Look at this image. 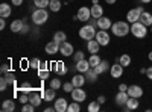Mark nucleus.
<instances>
[{"mask_svg": "<svg viewBox=\"0 0 152 112\" xmlns=\"http://www.w3.org/2000/svg\"><path fill=\"white\" fill-rule=\"evenodd\" d=\"M6 27V23H5V18H2L0 20V30H3Z\"/></svg>", "mask_w": 152, "mask_h": 112, "instance_id": "nucleus-54", "label": "nucleus"}, {"mask_svg": "<svg viewBox=\"0 0 152 112\" xmlns=\"http://www.w3.org/2000/svg\"><path fill=\"white\" fill-rule=\"evenodd\" d=\"M47 20H49V14H47V11H46L44 8H38L37 11H34V14H32V21H34V24H37V26H41V24H44Z\"/></svg>", "mask_w": 152, "mask_h": 112, "instance_id": "nucleus-2", "label": "nucleus"}, {"mask_svg": "<svg viewBox=\"0 0 152 112\" xmlns=\"http://www.w3.org/2000/svg\"><path fill=\"white\" fill-rule=\"evenodd\" d=\"M138 105H140V102H138L137 97H129L128 102H126V109H128V111H134V109L138 108Z\"/></svg>", "mask_w": 152, "mask_h": 112, "instance_id": "nucleus-23", "label": "nucleus"}, {"mask_svg": "<svg viewBox=\"0 0 152 112\" xmlns=\"http://www.w3.org/2000/svg\"><path fill=\"white\" fill-rule=\"evenodd\" d=\"M53 111H55V106H53V108H46V109H44V112H53Z\"/></svg>", "mask_w": 152, "mask_h": 112, "instance_id": "nucleus-57", "label": "nucleus"}, {"mask_svg": "<svg viewBox=\"0 0 152 112\" xmlns=\"http://www.w3.org/2000/svg\"><path fill=\"white\" fill-rule=\"evenodd\" d=\"M28 32H29V26H26V24H24L23 29H21V33H28Z\"/></svg>", "mask_w": 152, "mask_h": 112, "instance_id": "nucleus-55", "label": "nucleus"}, {"mask_svg": "<svg viewBox=\"0 0 152 112\" xmlns=\"http://www.w3.org/2000/svg\"><path fill=\"white\" fill-rule=\"evenodd\" d=\"M96 29H94V26H91V24H87V26H84V27H81L79 29V36L82 40H85V41H90V40H94L96 38Z\"/></svg>", "mask_w": 152, "mask_h": 112, "instance_id": "nucleus-4", "label": "nucleus"}, {"mask_svg": "<svg viewBox=\"0 0 152 112\" xmlns=\"http://www.w3.org/2000/svg\"><path fill=\"white\" fill-rule=\"evenodd\" d=\"M97 76H99V74L94 71V68H90V70L85 73V79H87V82H91V83L97 80Z\"/></svg>", "mask_w": 152, "mask_h": 112, "instance_id": "nucleus-26", "label": "nucleus"}, {"mask_svg": "<svg viewBox=\"0 0 152 112\" xmlns=\"http://www.w3.org/2000/svg\"><path fill=\"white\" fill-rule=\"evenodd\" d=\"M34 109H35V106L32 103H26V105H23V108H21L23 112H34Z\"/></svg>", "mask_w": 152, "mask_h": 112, "instance_id": "nucleus-44", "label": "nucleus"}, {"mask_svg": "<svg viewBox=\"0 0 152 112\" xmlns=\"http://www.w3.org/2000/svg\"><path fill=\"white\" fill-rule=\"evenodd\" d=\"M53 70L56 71V74H59V76H64V74H67V65L64 64L62 61H58V62H53Z\"/></svg>", "mask_w": 152, "mask_h": 112, "instance_id": "nucleus-14", "label": "nucleus"}, {"mask_svg": "<svg viewBox=\"0 0 152 112\" xmlns=\"http://www.w3.org/2000/svg\"><path fill=\"white\" fill-rule=\"evenodd\" d=\"M18 98H20V102H21V105H26V103H29V95H28L26 92H21Z\"/></svg>", "mask_w": 152, "mask_h": 112, "instance_id": "nucleus-45", "label": "nucleus"}, {"mask_svg": "<svg viewBox=\"0 0 152 112\" xmlns=\"http://www.w3.org/2000/svg\"><path fill=\"white\" fill-rule=\"evenodd\" d=\"M128 98H129L128 91H119L117 95H116V103H117V105H126Z\"/></svg>", "mask_w": 152, "mask_h": 112, "instance_id": "nucleus-18", "label": "nucleus"}, {"mask_svg": "<svg viewBox=\"0 0 152 112\" xmlns=\"http://www.w3.org/2000/svg\"><path fill=\"white\" fill-rule=\"evenodd\" d=\"M49 9L53 11V12H58V11L61 9V0H50Z\"/></svg>", "mask_w": 152, "mask_h": 112, "instance_id": "nucleus-34", "label": "nucleus"}, {"mask_svg": "<svg viewBox=\"0 0 152 112\" xmlns=\"http://www.w3.org/2000/svg\"><path fill=\"white\" fill-rule=\"evenodd\" d=\"M37 76L40 77L41 80L47 79V77H49V70H38V73H37Z\"/></svg>", "mask_w": 152, "mask_h": 112, "instance_id": "nucleus-41", "label": "nucleus"}, {"mask_svg": "<svg viewBox=\"0 0 152 112\" xmlns=\"http://www.w3.org/2000/svg\"><path fill=\"white\" fill-rule=\"evenodd\" d=\"M41 100H43V95H38V94H31L29 95V103H32L35 108H38L41 105Z\"/></svg>", "mask_w": 152, "mask_h": 112, "instance_id": "nucleus-27", "label": "nucleus"}, {"mask_svg": "<svg viewBox=\"0 0 152 112\" xmlns=\"http://www.w3.org/2000/svg\"><path fill=\"white\" fill-rule=\"evenodd\" d=\"M59 47H61V43H58V41H50V43H47L46 44V53L47 55H56L58 52H59Z\"/></svg>", "mask_w": 152, "mask_h": 112, "instance_id": "nucleus-7", "label": "nucleus"}, {"mask_svg": "<svg viewBox=\"0 0 152 112\" xmlns=\"http://www.w3.org/2000/svg\"><path fill=\"white\" fill-rule=\"evenodd\" d=\"M148 58H149V61H152V52L149 53V56H148Z\"/></svg>", "mask_w": 152, "mask_h": 112, "instance_id": "nucleus-61", "label": "nucleus"}, {"mask_svg": "<svg viewBox=\"0 0 152 112\" xmlns=\"http://www.w3.org/2000/svg\"><path fill=\"white\" fill-rule=\"evenodd\" d=\"M96 3H99V0H93V5H96Z\"/></svg>", "mask_w": 152, "mask_h": 112, "instance_id": "nucleus-62", "label": "nucleus"}, {"mask_svg": "<svg viewBox=\"0 0 152 112\" xmlns=\"http://www.w3.org/2000/svg\"><path fill=\"white\" fill-rule=\"evenodd\" d=\"M140 2H142V5H143V3H151L152 0H140Z\"/></svg>", "mask_w": 152, "mask_h": 112, "instance_id": "nucleus-59", "label": "nucleus"}, {"mask_svg": "<svg viewBox=\"0 0 152 112\" xmlns=\"http://www.w3.org/2000/svg\"><path fill=\"white\" fill-rule=\"evenodd\" d=\"M151 32H152V26H151Z\"/></svg>", "mask_w": 152, "mask_h": 112, "instance_id": "nucleus-63", "label": "nucleus"}, {"mask_svg": "<svg viewBox=\"0 0 152 112\" xmlns=\"http://www.w3.org/2000/svg\"><path fill=\"white\" fill-rule=\"evenodd\" d=\"M111 26H113V23H111V20L108 18V17H100V18H97V27L99 29H102V30H108V29H111Z\"/></svg>", "mask_w": 152, "mask_h": 112, "instance_id": "nucleus-12", "label": "nucleus"}, {"mask_svg": "<svg viewBox=\"0 0 152 112\" xmlns=\"http://www.w3.org/2000/svg\"><path fill=\"white\" fill-rule=\"evenodd\" d=\"M72 98L75 102H84L85 98H87V92L82 90V86H76V88L72 91Z\"/></svg>", "mask_w": 152, "mask_h": 112, "instance_id": "nucleus-5", "label": "nucleus"}, {"mask_svg": "<svg viewBox=\"0 0 152 112\" xmlns=\"http://www.w3.org/2000/svg\"><path fill=\"white\" fill-rule=\"evenodd\" d=\"M90 9H91V17H94V18H100V17L104 15V8L100 6L99 3L93 5Z\"/></svg>", "mask_w": 152, "mask_h": 112, "instance_id": "nucleus-19", "label": "nucleus"}, {"mask_svg": "<svg viewBox=\"0 0 152 112\" xmlns=\"http://www.w3.org/2000/svg\"><path fill=\"white\" fill-rule=\"evenodd\" d=\"M59 53H61L62 56H72V55H75L73 46H72L70 43H67V41L61 43V47H59Z\"/></svg>", "mask_w": 152, "mask_h": 112, "instance_id": "nucleus-10", "label": "nucleus"}, {"mask_svg": "<svg viewBox=\"0 0 152 112\" xmlns=\"http://www.w3.org/2000/svg\"><path fill=\"white\" fill-rule=\"evenodd\" d=\"M140 12H138L137 11V8H134V9H129L128 11V14H126V21H128V23H137L138 20H140Z\"/></svg>", "mask_w": 152, "mask_h": 112, "instance_id": "nucleus-11", "label": "nucleus"}, {"mask_svg": "<svg viewBox=\"0 0 152 112\" xmlns=\"http://www.w3.org/2000/svg\"><path fill=\"white\" fill-rule=\"evenodd\" d=\"M3 76L6 77V80H8V83L11 85V86H14V88H17V80H15V76H14V73H11V71H8V73H5Z\"/></svg>", "mask_w": 152, "mask_h": 112, "instance_id": "nucleus-31", "label": "nucleus"}, {"mask_svg": "<svg viewBox=\"0 0 152 112\" xmlns=\"http://www.w3.org/2000/svg\"><path fill=\"white\" fill-rule=\"evenodd\" d=\"M61 86H62V83H61V80H59L58 77L50 80V88H53V90H59Z\"/></svg>", "mask_w": 152, "mask_h": 112, "instance_id": "nucleus-40", "label": "nucleus"}, {"mask_svg": "<svg viewBox=\"0 0 152 112\" xmlns=\"http://www.w3.org/2000/svg\"><path fill=\"white\" fill-rule=\"evenodd\" d=\"M85 82H87V79H85V76H82V74H78V76H73L72 77V83L75 86H82Z\"/></svg>", "mask_w": 152, "mask_h": 112, "instance_id": "nucleus-28", "label": "nucleus"}, {"mask_svg": "<svg viewBox=\"0 0 152 112\" xmlns=\"http://www.w3.org/2000/svg\"><path fill=\"white\" fill-rule=\"evenodd\" d=\"M53 40L58 41V43H64V41L67 40V36H66L64 32H56V33L53 35Z\"/></svg>", "mask_w": 152, "mask_h": 112, "instance_id": "nucleus-39", "label": "nucleus"}, {"mask_svg": "<svg viewBox=\"0 0 152 112\" xmlns=\"http://www.w3.org/2000/svg\"><path fill=\"white\" fill-rule=\"evenodd\" d=\"M100 61H102V59H100L96 53H94V55H91V56H90V59H88V62H90V67H91V68L97 67V65L100 64Z\"/></svg>", "mask_w": 152, "mask_h": 112, "instance_id": "nucleus-33", "label": "nucleus"}, {"mask_svg": "<svg viewBox=\"0 0 152 112\" xmlns=\"http://www.w3.org/2000/svg\"><path fill=\"white\" fill-rule=\"evenodd\" d=\"M146 76H148V79H151V80H152V67L146 68Z\"/></svg>", "mask_w": 152, "mask_h": 112, "instance_id": "nucleus-49", "label": "nucleus"}, {"mask_svg": "<svg viewBox=\"0 0 152 112\" xmlns=\"http://www.w3.org/2000/svg\"><path fill=\"white\" fill-rule=\"evenodd\" d=\"M0 70H2V73L5 74V73H8V71H9V65H6V64H3L2 67H0Z\"/></svg>", "mask_w": 152, "mask_h": 112, "instance_id": "nucleus-51", "label": "nucleus"}, {"mask_svg": "<svg viewBox=\"0 0 152 112\" xmlns=\"http://www.w3.org/2000/svg\"><path fill=\"white\" fill-rule=\"evenodd\" d=\"M23 26H24L23 20H14V21L11 23V30L14 32V33H17V32H21Z\"/></svg>", "mask_w": 152, "mask_h": 112, "instance_id": "nucleus-25", "label": "nucleus"}, {"mask_svg": "<svg viewBox=\"0 0 152 112\" xmlns=\"http://www.w3.org/2000/svg\"><path fill=\"white\" fill-rule=\"evenodd\" d=\"M8 80H6V77L3 76V77H0V91H6V88H8Z\"/></svg>", "mask_w": 152, "mask_h": 112, "instance_id": "nucleus-42", "label": "nucleus"}, {"mask_svg": "<svg viewBox=\"0 0 152 112\" xmlns=\"http://www.w3.org/2000/svg\"><path fill=\"white\" fill-rule=\"evenodd\" d=\"M137 11L140 12V14H143V12H145V8H143V6L140 5V6H137Z\"/></svg>", "mask_w": 152, "mask_h": 112, "instance_id": "nucleus-56", "label": "nucleus"}, {"mask_svg": "<svg viewBox=\"0 0 152 112\" xmlns=\"http://www.w3.org/2000/svg\"><path fill=\"white\" fill-rule=\"evenodd\" d=\"M76 15H78V20H81V21H88L91 18V9L82 6V8H79V11H78Z\"/></svg>", "mask_w": 152, "mask_h": 112, "instance_id": "nucleus-9", "label": "nucleus"}, {"mask_svg": "<svg viewBox=\"0 0 152 112\" xmlns=\"http://www.w3.org/2000/svg\"><path fill=\"white\" fill-rule=\"evenodd\" d=\"M123 65L122 64H119V62H116L114 65H111V68H110V73H111V77H114V79H119V77H122V74H123Z\"/></svg>", "mask_w": 152, "mask_h": 112, "instance_id": "nucleus-8", "label": "nucleus"}, {"mask_svg": "<svg viewBox=\"0 0 152 112\" xmlns=\"http://www.w3.org/2000/svg\"><path fill=\"white\" fill-rule=\"evenodd\" d=\"M75 88H76V86H75L73 83H70V82H67V83H64V85H62V90H64L66 92H72Z\"/></svg>", "mask_w": 152, "mask_h": 112, "instance_id": "nucleus-43", "label": "nucleus"}, {"mask_svg": "<svg viewBox=\"0 0 152 112\" xmlns=\"http://www.w3.org/2000/svg\"><path fill=\"white\" fill-rule=\"evenodd\" d=\"M96 40H97V43H99L100 46H108L110 41H111L108 32H107V30H102V29L96 33Z\"/></svg>", "mask_w": 152, "mask_h": 112, "instance_id": "nucleus-6", "label": "nucleus"}, {"mask_svg": "<svg viewBox=\"0 0 152 112\" xmlns=\"http://www.w3.org/2000/svg\"><path fill=\"white\" fill-rule=\"evenodd\" d=\"M148 26H145L143 23L137 21V23H132L131 24V33L135 36V38H145V36L148 35Z\"/></svg>", "mask_w": 152, "mask_h": 112, "instance_id": "nucleus-3", "label": "nucleus"}, {"mask_svg": "<svg viewBox=\"0 0 152 112\" xmlns=\"http://www.w3.org/2000/svg\"><path fill=\"white\" fill-rule=\"evenodd\" d=\"M108 67H110L108 61H100V64H99L97 67H94V71H96L97 74H102V73H105V71L108 70Z\"/></svg>", "mask_w": 152, "mask_h": 112, "instance_id": "nucleus-29", "label": "nucleus"}, {"mask_svg": "<svg viewBox=\"0 0 152 112\" xmlns=\"http://www.w3.org/2000/svg\"><path fill=\"white\" fill-rule=\"evenodd\" d=\"M140 23H143L145 26H152V14L151 12H143V14L140 15V20H138Z\"/></svg>", "mask_w": 152, "mask_h": 112, "instance_id": "nucleus-22", "label": "nucleus"}, {"mask_svg": "<svg viewBox=\"0 0 152 112\" xmlns=\"http://www.w3.org/2000/svg\"><path fill=\"white\" fill-rule=\"evenodd\" d=\"M119 91H128V85L120 83V85H119Z\"/></svg>", "mask_w": 152, "mask_h": 112, "instance_id": "nucleus-52", "label": "nucleus"}, {"mask_svg": "<svg viewBox=\"0 0 152 112\" xmlns=\"http://www.w3.org/2000/svg\"><path fill=\"white\" fill-rule=\"evenodd\" d=\"M140 73L142 74H146V68H140Z\"/></svg>", "mask_w": 152, "mask_h": 112, "instance_id": "nucleus-60", "label": "nucleus"}, {"mask_svg": "<svg viewBox=\"0 0 152 112\" xmlns=\"http://www.w3.org/2000/svg\"><path fill=\"white\" fill-rule=\"evenodd\" d=\"M116 62L122 64L123 67H128V65H131V56L129 55H122L120 58H116Z\"/></svg>", "mask_w": 152, "mask_h": 112, "instance_id": "nucleus-30", "label": "nucleus"}, {"mask_svg": "<svg viewBox=\"0 0 152 112\" xmlns=\"http://www.w3.org/2000/svg\"><path fill=\"white\" fill-rule=\"evenodd\" d=\"M76 70H78V71H81L82 74H85L88 70H90L91 67H90V62H88V61H85V59H81V61H78V62H76V67H75Z\"/></svg>", "mask_w": 152, "mask_h": 112, "instance_id": "nucleus-15", "label": "nucleus"}, {"mask_svg": "<svg viewBox=\"0 0 152 112\" xmlns=\"http://www.w3.org/2000/svg\"><path fill=\"white\" fill-rule=\"evenodd\" d=\"M87 23H88V24H91V26H94V27H96V26H97V18H94V17H91V18H90V20H88Z\"/></svg>", "mask_w": 152, "mask_h": 112, "instance_id": "nucleus-47", "label": "nucleus"}, {"mask_svg": "<svg viewBox=\"0 0 152 112\" xmlns=\"http://www.w3.org/2000/svg\"><path fill=\"white\" fill-rule=\"evenodd\" d=\"M14 109H15V103H14V100H11V98H8V100H5L2 103V111L3 112H12Z\"/></svg>", "mask_w": 152, "mask_h": 112, "instance_id": "nucleus-24", "label": "nucleus"}, {"mask_svg": "<svg viewBox=\"0 0 152 112\" xmlns=\"http://www.w3.org/2000/svg\"><path fill=\"white\" fill-rule=\"evenodd\" d=\"M128 94H129V97L140 98L143 95V88L138 86V85H131V86H128Z\"/></svg>", "mask_w": 152, "mask_h": 112, "instance_id": "nucleus-13", "label": "nucleus"}, {"mask_svg": "<svg viewBox=\"0 0 152 112\" xmlns=\"http://www.w3.org/2000/svg\"><path fill=\"white\" fill-rule=\"evenodd\" d=\"M21 92H26V94H31L32 91H34V88H32V85L29 83V82H23L21 83V86H20V88H18Z\"/></svg>", "mask_w": 152, "mask_h": 112, "instance_id": "nucleus-32", "label": "nucleus"}, {"mask_svg": "<svg viewBox=\"0 0 152 112\" xmlns=\"http://www.w3.org/2000/svg\"><path fill=\"white\" fill-rule=\"evenodd\" d=\"M79 111H81L79 102H75V100H73V103H70L69 108H67V112H79Z\"/></svg>", "mask_w": 152, "mask_h": 112, "instance_id": "nucleus-36", "label": "nucleus"}, {"mask_svg": "<svg viewBox=\"0 0 152 112\" xmlns=\"http://www.w3.org/2000/svg\"><path fill=\"white\" fill-rule=\"evenodd\" d=\"M11 14H12V9H11V6L8 3H2V5H0V17H2V18H8Z\"/></svg>", "mask_w": 152, "mask_h": 112, "instance_id": "nucleus-20", "label": "nucleus"}, {"mask_svg": "<svg viewBox=\"0 0 152 112\" xmlns=\"http://www.w3.org/2000/svg\"><path fill=\"white\" fill-rule=\"evenodd\" d=\"M38 70H49V62H41V65Z\"/></svg>", "mask_w": 152, "mask_h": 112, "instance_id": "nucleus-48", "label": "nucleus"}, {"mask_svg": "<svg viewBox=\"0 0 152 112\" xmlns=\"http://www.w3.org/2000/svg\"><path fill=\"white\" fill-rule=\"evenodd\" d=\"M41 95H43V98L46 102H53L55 100V90L53 88H50V90H44L43 92H41Z\"/></svg>", "mask_w": 152, "mask_h": 112, "instance_id": "nucleus-21", "label": "nucleus"}, {"mask_svg": "<svg viewBox=\"0 0 152 112\" xmlns=\"http://www.w3.org/2000/svg\"><path fill=\"white\" fill-rule=\"evenodd\" d=\"M67 108H69V103H67L66 98L59 97L58 100H55V111H58V112H66Z\"/></svg>", "mask_w": 152, "mask_h": 112, "instance_id": "nucleus-16", "label": "nucleus"}, {"mask_svg": "<svg viewBox=\"0 0 152 112\" xmlns=\"http://www.w3.org/2000/svg\"><path fill=\"white\" fill-rule=\"evenodd\" d=\"M105 2L110 3V5H114V3H116V0H105Z\"/></svg>", "mask_w": 152, "mask_h": 112, "instance_id": "nucleus-58", "label": "nucleus"}, {"mask_svg": "<svg viewBox=\"0 0 152 112\" xmlns=\"http://www.w3.org/2000/svg\"><path fill=\"white\" fill-rule=\"evenodd\" d=\"M97 102H99L100 105H104V103L107 102V98H105V95H99V97H97Z\"/></svg>", "mask_w": 152, "mask_h": 112, "instance_id": "nucleus-50", "label": "nucleus"}, {"mask_svg": "<svg viewBox=\"0 0 152 112\" xmlns=\"http://www.w3.org/2000/svg\"><path fill=\"white\" fill-rule=\"evenodd\" d=\"M12 5H15V6H21L23 5V0H11Z\"/></svg>", "mask_w": 152, "mask_h": 112, "instance_id": "nucleus-53", "label": "nucleus"}, {"mask_svg": "<svg viewBox=\"0 0 152 112\" xmlns=\"http://www.w3.org/2000/svg\"><path fill=\"white\" fill-rule=\"evenodd\" d=\"M99 48H100V44L97 43V40H96V38H94V40H90V41H88V44H87V50L90 52L91 55L97 53V52H99Z\"/></svg>", "mask_w": 152, "mask_h": 112, "instance_id": "nucleus-17", "label": "nucleus"}, {"mask_svg": "<svg viewBox=\"0 0 152 112\" xmlns=\"http://www.w3.org/2000/svg\"><path fill=\"white\" fill-rule=\"evenodd\" d=\"M28 62H29V67H31V68H35V70H38V68H40V65H41V61L38 59V58L29 59Z\"/></svg>", "mask_w": 152, "mask_h": 112, "instance_id": "nucleus-38", "label": "nucleus"}, {"mask_svg": "<svg viewBox=\"0 0 152 112\" xmlns=\"http://www.w3.org/2000/svg\"><path fill=\"white\" fill-rule=\"evenodd\" d=\"M88 112H99L100 111V103L96 100V102H91L90 105H88Z\"/></svg>", "mask_w": 152, "mask_h": 112, "instance_id": "nucleus-35", "label": "nucleus"}, {"mask_svg": "<svg viewBox=\"0 0 152 112\" xmlns=\"http://www.w3.org/2000/svg\"><path fill=\"white\" fill-rule=\"evenodd\" d=\"M111 32L116 36H126L131 32V26L128 21H117V23H113Z\"/></svg>", "mask_w": 152, "mask_h": 112, "instance_id": "nucleus-1", "label": "nucleus"}, {"mask_svg": "<svg viewBox=\"0 0 152 112\" xmlns=\"http://www.w3.org/2000/svg\"><path fill=\"white\" fill-rule=\"evenodd\" d=\"M34 5L37 6V8H47L49 5H50V0H34Z\"/></svg>", "mask_w": 152, "mask_h": 112, "instance_id": "nucleus-37", "label": "nucleus"}, {"mask_svg": "<svg viewBox=\"0 0 152 112\" xmlns=\"http://www.w3.org/2000/svg\"><path fill=\"white\" fill-rule=\"evenodd\" d=\"M73 58H75V61H76V62H78V61H81V59H85V58H84V53H82V50H81V52H76V53L73 55Z\"/></svg>", "mask_w": 152, "mask_h": 112, "instance_id": "nucleus-46", "label": "nucleus"}]
</instances>
